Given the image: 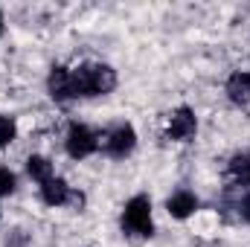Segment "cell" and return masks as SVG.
Instances as JSON below:
<instances>
[{
	"mask_svg": "<svg viewBox=\"0 0 250 247\" xmlns=\"http://www.w3.org/2000/svg\"><path fill=\"white\" fill-rule=\"evenodd\" d=\"M18 137V123L9 114H0V148H9Z\"/></svg>",
	"mask_w": 250,
	"mask_h": 247,
	"instance_id": "obj_12",
	"label": "cell"
},
{
	"mask_svg": "<svg viewBox=\"0 0 250 247\" xmlns=\"http://www.w3.org/2000/svg\"><path fill=\"white\" fill-rule=\"evenodd\" d=\"M195 134H198V117H195V111H192V108H178V111L169 117L166 137L175 140V143H189Z\"/></svg>",
	"mask_w": 250,
	"mask_h": 247,
	"instance_id": "obj_5",
	"label": "cell"
},
{
	"mask_svg": "<svg viewBox=\"0 0 250 247\" xmlns=\"http://www.w3.org/2000/svg\"><path fill=\"white\" fill-rule=\"evenodd\" d=\"M227 99L233 105H248L250 102V70H236L227 79Z\"/></svg>",
	"mask_w": 250,
	"mask_h": 247,
	"instance_id": "obj_9",
	"label": "cell"
},
{
	"mask_svg": "<svg viewBox=\"0 0 250 247\" xmlns=\"http://www.w3.org/2000/svg\"><path fill=\"white\" fill-rule=\"evenodd\" d=\"M239 215H242V221H248L250 224V192L239 201Z\"/></svg>",
	"mask_w": 250,
	"mask_h": 247,
	"instance_id": "obj_14",
	"label": "cell"
},
{
	"mask_svg": "<svg viewBox=\"0 0 250 247\" xmlns=\"http://www.w3.org/2000/svg\"><path fill=\"white\" fill-rule=\"evenodd\" d=\"M64 148L73 160H84L99 148V134L93 128H87L84 123H70L67 137H64Z\"/></svg>",
	"mask_w": 250,
	"mask_h": 247,
	"instance_id": "obj_3",
	"label": "cell"
},
{
	"mask_svg": "<svg viewBox=\"0 0 250 247\" xmlns=\"http://www.w3.org/2000/svg\"><path fill=\"white\" fill-rule=\"evenodd\" d=\"M18 189V178L9 166H0V198H9Z\"/></svg>",
	"mask_w": 250,
	"mask_h": 247,
	"instance_id": "obj_13",
	"label": "cell"
},
{
	"mask_svg": "<svg viewBox=\"0 0 250 247\" xmlns=\"http://www.w3.org/2000/svg\"><path fill=\"white\" fill-rule=\"evenodd\" d=\"M198 206H201V201H198V195H195V192H189V189H178V192H172V195H169V201H166L169 215H172V218H178V221H187L189 215H195V212H198Z\"/></svg>",
	"mask_w": 250,
	"mask_h": 247,
	"instance_id": "obj_7",
	"label": "cell"
},
{
	"mask_svg": "<svg viewBox=\"0 0 250 247\" xmlns=\"http://www.w3.org/2000/svg\"><path fill=\"white\" fill-rule=\"evenodd\" d=\"M73 73V99H90V96H105L117 87V70L108 64H79Z\"/></svg>",
	"mask_w": 250,
	"mask_h": 247,
	"instance_id": "obj_1",
	"label": "cell"
},
{
	"mask_svg": "<svg viewBox=\"0 0 250 247\" xmlns=\"http://www.w3.org/2000/svg\"><path fill=\"white\" fill-rule=\"evenodd\" d=\"M26 175L41 186V184H47L50 178H56V169H53V163H50L47 157L32 154V157H26Z\"/></svg>",
	"mask_w": 250,
	"mask_h": 247,
	"instance_id": "obj_10",
	"label": "cell"
},
{
	"mask_svg": "<svg viewBox=\"0 0 250 247\" xmlns=\"http://www.w3.org/2000/svg\"><path fill=\"white\" fill-rule=\"evenodd\" d=\"M3 29H6V21H3V12H0V35H3Z\"/></svg>",
	"mask_w": 250,
	"mask_h": 247,
	"instance_id": "obj_15",
	"label": "cell"
},
{
	"mask_svg": "<svg viewBox=\"0 0 250 247\" xmlns=\"http://www.w3.org/2000/svg\"><path fill=\"white\" fill-rule=\"evenodd\" d=\"M38 195H41V201L47 204V206H64V204H70L73 201V189L67 186L64 178H50L47 184L38 186Z\"/></svg>",
	"mask_w": 250,
	"mask_h": 247,
	"instance_id": "obj_8",
	"label": "cell"
},
{
	"mask_svg": "<svg viewBox=\"0 0 250 247\" xmlns=\"http://www.w3.org/2000/svg\"><path fill=\"white\" fill-rule=\"evenodd\" d=\"M47 90H50V96H53L56 102H70V99H73V73H70V67L56 64V67L50 70V76H47Z\"/></svg>",
	"mask_w": 250,
	"mask_h": 247,
	"instance_id": "obj_6",
	"label": "cell"
},
{
	"mask_svg": "<svg viewBox=\"0 0 250 247\" xmlns=\"http://www.w3.org/2000/svg\"><path fill=\"white\" fill-rule=\"evenodd\" d=\"M230 181L236 186H250V151H242L230 160Z\"/></svg>",
	"mask_w": 250,
	"mask_h": 247,
	"instance_id": "obj_11",
	"label": "cell"
},
{
	"mask_svg": "<svg viewBox=\"0 0 250 247\" xmlns=\"http://www.w3.org/2000/svg\"><path fill=\"white\" fill-rule=\"evenodd\" d=\"M102 148H105L108 157H114V160H125V157L137 148V131H134V125L120 123L117 128H111V131L102 137Z\"/></svg>",
	"mask_w": 250,
	"mask_h": 247,
	"instance_id": "obj_4",
	"label": "cell"
},
{
	"mask_svg": "<svg viewBox=\"0 0 250 247\" xmlns=\"http://www.w3.org/2000/svg\"><path fill=\"white\" fill-rule=\"evenodd\" d=\"M123 233L137 236V239H151L154 236V215H151V201L148 195H134L123 206Z\"/></svg>",
	"mask_w": 250,
	"mask_h": 247,
	"instance_id": "obj_2",
	"label": "cell"
}]
</instances>
